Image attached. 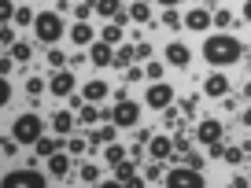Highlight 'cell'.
Returning a JSON list of instances; mask_svg holds the SVG:
<instances>
[{"instance_id": "4316f807", "label": "cell", "mask_w": 251, "mask_h": 188, "mask_svg": "<svg viewBox=\"0 0 251 188\" xmlns=\"http://www.w3.org/2000/svg\"><path fill=\"white\" fill-rule=\"evenodd\" d=\"M115 129H118L115 122H111V125H103L100 133H93V137H89V144H111V141H115Z\"/></svg>"}, {"instance_id": "e0dca14e", "label": "cell", "mask_w": 251, "mask_h": 188, "mask_svg": "<svg viewBox=\"0 0 251 188\" xmlns=\"http://www.w3.org/2000/svg\"><path fill=\"white\" fill-rule=\"evenodd\" d=\"M48 173H52V177H67V173H71V159L63 155V151H55V155L48 159Z\"/></svg>"}, {"instance_id": "3957f363", "label": "cell", "mask_w": 251, "mask_h": 188, "mask_svg": "<svg viewBox=\"0 0 251 188\" xmlns=\"http://www.w3.org/2000/svg\"><path fill=\"white\" fill-rule=\"evenodd\" d=\"M33 33H37L41 45L52 48L55 41L63 37V19L55 15V11H37V23H33Z\"/></svg>"}, {"instance_id": "52a82bcc", "label": "cell", "mask_w": 251, "mask_h": 188, "mask_svg": "<svg viewBox=\"0 0 251 188\" xmlns=\"http://www.w3.org/2000/svg\"><path fill=\"white\" fill-rule=\"evenodd\" d=\"M144 103H148L151 111H166L174 103V85H166V81H155V85H148V93H144Z\"/></svg>"}, {"instance_id": "7dc6e473", "label": "cell", "mask_w": 251, "mask_h": 188, "mask_svg": "<svg viewBox=\"0 0 251 188\" xmlns=\"http://www.w3.org/2000/svg\"><path fill=\"white\" fill-rule=\"evenodd\" d=\"M188 166H196V170H203V159H200L196 151H188Z\"/></svg>"}, {"instance_id": "30bf717a", "label": "cell", "mask_w": 251, "mask_h": 188, "mask_svg": "<svg viewBox=\"0 0 251 188\" xmlns=\"http://www.w3.org/2000/svg\"><path fill=\"white\" fill-rule=\"evenodd\" d=\"M74 85H78V81H74L71 70H55V74H52V85H48V89H52V96H71Z\"/></svg>"}, {"instance_id": "83f0119b", "label": "cell", "mask_w": 251, "mask_h": 188, "mask_svg": "<svg viewBox=\"0 0 251 188\" xmlns=\"http://www.w3.org/2000/svg\"><path fill=\"white\" fill-rule=\"evenodd\" d=\"M214 26H222V30H233V26H236V15H233V11H226V8L214 11Z\"/></svg>"}, {"instance_id": "4fadbf2b", "label": "cell", "mask_w": 251, "mask_h": 188, "mask_svg": "<svg viewBox=\"0 0 251 188\" xmlns=\"http://www.w3.org/2000/svg\"><path fill=\"white\" fill-rule=\"evenodd\" d=\"M207 26H214V15H207L203 8H196V11H188L185 15V30H207Z\"/></svg>"}, {"instance_id": "2e32d148", "label": "cell", "mask_w": 251, "mask_h": 188, "mask_svg": "<svg viewBox=\"0 0 251 188\" xmlns=\"http://www.w3.org/2000/svg\"><path fill=\"white\" fill-rule=\"evenodd\" d=\"M71 129H74V115H71V111H55V115H52V133L67 137Z\"/></svg>"}, {"instance_id": "db71d44e", "label": "cell", "mask_w": 251, "mask_h": 188, "mask_svg": "<svg viewBox=\"0 0 251 188\" xmlns=\"http://www.w3.org/2000/svg\"><path fill=\"white\" fill-rule=\"evenodd\" d=\"M203 4H218V0H203Z\"/></svg>"}, {"instance_id": "11a10c76", "label": "cell", "mask_w": 251, "mask_h": 188, "mask_svg": "<svg viewBox=\"0 0 251 188\" xmlns=\"http://www.w3.org/2000/svg\"><path fill=\"white\" fill-rule=\"evenodd\" d=\"M248 70H251V59H248Z\"/></svg>"}, {"instance_id": "d6a6232c", "label": "cell", "mask_w": 251, "mask_h": 188, "mask_svg": "<svg viewBox=\"0 0 251 188\" xmlns=\"http://www.w3.org/2000/svg\"><path fill=\"white\" fill-rule=\"evenodd\" d=\"M96 11V0H78V8H74V15L78 19H89Z\"/></svg>"}, {"instance_id": "7a4b0ae2", "label": "cell", "mask_w": 251, "mask_h": 188, "mask_svg": "<svg viewBox=\"0 0 251 188\" xmlns=\"http://www.w3.org/2000/svg\"><path fill=\"white\" fill-rule=\"evenodd\" d=\"M11 137H15L19 144H37L41 137H45V122H41V115H33V111L19 115L15 122H11Z\"/></svg>"}, {"instance_id": "ac0fdd59", "label": "cell", "mask_w": 251, "mask_h": 188, "mask_svg": "<svg viewBox=\"0 0 251 188\" xmlns=\"http://www.w3.org/2000/svg\"><path fill=\"white\" fill-rule=\"evenodd\" d=\"M71 37H74V45H78V48L93 45V26H85V19H78V26H71Z\"/></svg>"}, {"instance_id": "d590c367", "label": "cell", "mask_w": 251, "mask_h": 188, "mask_svg": "<svg viewBox=\"0 0 251 188\" xmlns=\"http://www.w3.org/2000/svg\"><path fill=\"white\" fill-rule=\"evenodd\" d=\"M0 45H4V48H11V45H15V30H11L8 23L0 26Z\"/></svg>"}, {"instance_id": "9c48e42d", "label": "cell", "mask_w": 251, "mask_h": 188, "mask_svg": "<svg viewBox=\"0 0 251 188\" xmlns=\"http://www.w3.org/2000/svg\"><path fill=\"white\" fill-rule=\"evenodd\" d=\"M222 133H226V125H222L218 118H203V122H200V144H218Z\"/></svg>"}, {"instance_id": "681fc988", "label": "cell", "mask_w": 251, "mask_h": 188, "mask_svg": "<svg viewBox=\"0 0 251 188\" xmlns=\"http://www.w3.org/2000/svg\"><path fill=\"white\" fill-rule=\"evenodd\" d=\"M148 141H151V133H148V129H141V133H137V141H133V144H144V148H148Z\"/></svg>"}, {"instance_id": "5b68a950", "label": "cell", "mask_w": 251, "mask_h": 188, "mask_svg": "<svg viewBox=\"0 0 251 188\" xmlns=\"http://www.w3.org/2000/svg\"><path fill=\"white\" fill-rule=\"evenodd\" d=\"M166 188H203V170H196V166H181V170H170L163 181Z\"/></svg>"}, {"instance_id": "ee69618b", "label": "cell", "mask_w": 251, "mask_h": 188, "mask_svg": "<svg viewBox=\"0 0 251 188\" xmlns=\"http://www.w3.org/2000/svg\"><path fill=\"white\" fill-rule=\"evenodd\" d=\"M15 151H19V141L15 137H4V155H15Z\"/></svg>"}, {"instance_id": "f35d334b", "label": "cell", "mask_w": 251, "mask_h": 188, "mask_svg": "<svg viewBox=\"0 0 251 188\" xmlns=\"http://www.w3.org/2000/svg\"><path fill=\"white\" fill-rule=\"evenodd\" d=\"M26 93H30V96H41V93H45V81H41V78H30V81H26Z\"/></svg>"}, {"instance_id": "836d02e7", "label": "cell", "mask_w": 251, "mask_h": 188, "mask_svg": "<svg viewBox=\"0 0 251 188\" xmlns=\"http://www.w3.org/2000/svg\"><path fill=\"white\" fill-rule=\"evenodd\" d=\"M81 181H85V185H96V181H100V170H96L93 163H85L81 166Z\"/></svg>"}, {"instance_id": "60d3db41", "label": "cell", "mask_w": 251, "mask_h": 188, "mask_svg": "<svg viewBox=\"0 0 251 188\" xmlns=\"http://www.w3.org/2000/svg\"><path fill=\"white\" fill-rule=\"evenodd\" d=\"M63 59H67V55H63V52H59L55 45L48 48V63H52V67H63Z\"/></svg>"}, {"instance_id": "8992f818", "label": "cell", "mask_w": 251, "mask_h": 188, "mask_svg": "<svg viewBox=\"0 0 251 188\" xmlns=\"http://www.w3.org/2000/svg\"><path fill=\"white\" fill-rule=\"evenodd\" d=\"M4 188H45V173H37V170H11V173H4Z\"/></svg>"}, {"instance_id": "44dd1931", "label": "cell", "mask_w": 251, "mask_h": 188, "mask_svg": "<svg viewBox=\"0 0 251 188\" xmlns=\"http://www.w3.org/2000/svg\"><path fill=\"white\" fill-rule=\"evenodd\" d=\"M103 159H107V166L115 170L118 163H126V159H129V151H126L122 144H115V141H111V144H107V151H103Z\"/></svg>"}, {"instance_id": "d4e9b609", "label": "cell", "mask_w": 251, "mask_h": 188, "mask_svg": "<svg viewBox=\"0 0 251 188\" xmlns=\"http://www.w3.org/2000/svg\"><path fill=\"white\" fill-rule=\"evenodd\" d=\"M129 19H133V23H148V19H151V8H148V0H137L133 8H129Z\"/></svg>"}, {"instance_id": "6da1fadb", "label": "cell", "mask_w": 251, "mask_h": 188, "mask_svg": "<svg viewBox=\"0 0 251 188\" xmlns=\"http://www.w3.org/2000/svg\"><path fill=\"white\" fill-rule=\"evenodd\" d=\"M244 55V45L236 37H229V33H214V37L203 41V59L211 63V67H233V63H240Z\"/></svg>"}, {"instance_id": "f546056e", "label": "cell", "mask_w": 251, "mask_h": 188, "mask_svg": "<svg viewBox=\"0 0 251 188\" xmlns=\"http://www.w3.org/2000/svg\"><path fill=\"white\" fill-rule=\"evenodd\" d=\"M37 23V11H30V8H15V26H33Z\"/></svg>"}, {"instance_id": "bcb514c9", "label": "cell", "mask_w": 251, "mask_h": 188, "mask_svg": "<svg viewBox=\"0 0 251 188\" xmlns=\"http://www.w3.org/2000/svg\"><path fill=\"white\" fill-rule=\"evenodd\" d=\"M211 155H214V159H226V144H222V141L211 144Z\"/></svg>"}, {"instance_id": "b9f144b4", "label": "cell", "mask_w": 251, "mask_h": 188, "mask_svg": "<svg viewBox=\"0 0 251 188\" xmlns=\"http://www.w3.org/2000/svg\"><path fill=\"white\" fill-rule=\"evenodd\" d=\"M11 63H15V55H11V52H8V55H0V78L11 70Z\"/></svg>"}, {"instance_id": "ab89813d", "label": "cell", "mask_w": 251, "mask_h": 188, "mask_svg": "<svg viewBox=\"0 0 251 188\" xmlns=\"http://www.w3.org/2000/svg\"><path fill=\"white\" fill-rule=\"evenodd\" d=\"M244 155H248V151H244V144H240V148H226V163H240Z\"/></svg>"}, {"instance_id": "f907efd6", "label": "cell", "mask_w": 251, "mask_h": 188, "mask_svg": "<svg viewBox=\"0 0 251 188\" xmlns=\"http://www.w3.org/2000/svg\"><path fill=\"white\" fill-rule=\"evenodd\" d=\"M244 19H248V23H251V0H248V4H244Z\"/></svg>"}, {"instance_id": "c3c4849f", "label": "cell", "mask_w": 251, "mask_h": 188, "mask_svg": "<svg viewBox=\"0 0 251 188\" xmlns=\"http://www.w3.org/2000/svg\"><path fill=\"white\" fill-rule=\"evenodd\" d=\"M126 81H141V67H129V70H126Z\"/></svg>"}, {"instance_id": "f5cc1de1", "label": "cell", "mask_w": 251, "mask_h": 188, "mask_svg": "<svg viewBox=\"0 0 251 188\" xmlns=\"http://www.w3.org/2000/svg\"><path fill=\"white\" fill-rule=\"evenodd\" d=\"M159 4H166V8H177V4H181V0H159Z\"/></svg>"}, {"instance_id": "7bdbcfd3", "label": "cell", "mask_w": 251, "mask_h": 188, "mask_svg": "<svg viewBox=\"0 0 251 188\" xmlns=\"http://www.w3.org/2000/svg\"><path fill=\"white\" fill-rule=\"evenodd\" d=\"M148 55H151V45L148 41H137V59H148Z\"/></svg>"}, {"instance_id": "9a60e30c", "label": "cell", "mask_w": 251, "mask_h": 188, "mask_svg": "<svg viewBox=\"0 0 251 188\" xmlns=\"http://www.w3.org/2000/svg\"><path fill=\"white\" fill-rule=\"evenodd\" d=\"M89 59L96 63V67H115V52H111L107 41H100V45H93V52H89Z\"/></svg>"}, {"instance_id": "5bb4252c", "label": "cell", "mask_w": 251, "mask_h": 188, "mask_svg": "<svg viewBox=\"0 0 251 188\" xmlns=\"http://www.w3.org/2000/svg\"><path fill=\"white\" fill-rule=\"evenodd\" d=\"M81 96H85V100H93V103H100V100H107L111 96V89H107V81H89V85H81Z\"/></svg>"}, {"instance_id": "8d00e7d4", "label": "cell", "mask_w": 251, "mask_h": 188, "mask_svg": "<svg viewBox=\"0 0 251 188\" xmlns=\"http://www.w3.org/2000/svg\"><path fill=\"white\" fill-rule=\"evenodd\" d=\"M144 74H148L151 81H163V63H148V67H144Z\"/></svg>"}, {"instance_id": "f6af8a7d", "label": "cell", "mask_w": 251, "mask_h": 188, "mask_svg": "<svg viewBox=\"0 0 251 188\" xmlns=\"http://www.w3.org/2000/svg\"><path fill=\"white\" fill-rule=\"evenodd\" d=\"M0 103H11V85L8 81H0Z\"/></svg>"}, {"instance_id": "7402d4cb", "label": "cell", "mask_w": 251, "mask_h": 188, "mask_svg": "<svg viewBox=\"0 0 251 188\" xmlns=\"http://www.w3.org/2000/svg\"><path fill=\"white\" fill-rule=\"evenodd\" d=\"M133 59H137V45H122V48L115 52V67H118V70H126Z\"/></svg>"}, {"instance_id": "816d5d0a", "label": "cell", "mask_w": 251, "mask_h": 188, "mask_svg": "<svg viewBox=\"0 0 251 188\" xmlns=\"http://www.w3.org/2000/svg\"><path fill=\"white\" fill-rule=\"evenodd\" d=\"M240 122H244V125H251V107L244 111V118H240Z\"/></svg>"}, {"instance_id": "d6986e66", "label": "cell", "mask_w": 251, "mask_h": 188, "mask_svg": "<svg viewBox=\"0 0 251 188\" xmlns=\"http://www.w3.org/2000/svg\"><path fill=\"white\" fill-rule=\"evenodd\" d=\"M55 137H59V133H55ZM55 137H41V141L33 144V148H37V155H41V159H52L55 151L63 148V141H55Z\"/></svg>"}, {"instance_id": "f1b7e54d", "label": "cell", "mask_w": 251, "mask_h": 188, "mask_svg": "<svg viewBox=\"0 0 251 188\" xmlns=\"http://www.w3.org/2000/svg\"><path fill=\"white\" fill-rule=\"evenodd\" d=\"M96 118H103V115L96 111V103H93V100H85V103H81V122H85V125H93Z\"/></svg>"}, {"instance_id": "4dcf8cb0", "label": "cell", "mask_w": 251, "mask_h": 188, "mask_svg": "<svg viewBox=\"0 0 251 188\" xmlns=\"http://www.w3.org/2000/svg\"><path fill=\"white\" fill-rule=\"evenodd\" d=\"M163 26H170V30H181V26H185V19H181L174 8H166V11H163Z\"/></svg>"}, {"instance_id": "7c38bea8", "label": "cell", "mask_w": 251, "mask_h": 188, "mask_svg": "<svg viewBox=\"0 0 251 188\" xmlns=\"http://www.w3.org/2000/svg\"><path fill=\"white\" fill-rule=\"evenodd\" d=\"M188 59H192V52H188V45H181V41H174V45H166V63H170V67H188Z\"/></svg>"}, {"instance_id": "8fae6325", "label": "cell", "mask_w": 251, "mask_h": 188, "mask_svg": "<svg viewBox=\"0 0 251 188\" xmlns=\"http://www.w3.org/2000/svg\"><path fill=\"white\" fill-rule=\"evenodd\" d=\"M170 151H177V144H170V137H151V141H148V155L159 159V163L170 159Z\"/></svg>"}, {"instance_id": "ba28073f", "label": "cell", "mask_w": 251, "mask_h": 188, "mask_svg": "<svg viewBox=\"0 0 251 188\" xmlns=\"http://www.w3.org/2000/svg\"><path fill=\"white\" fill-rule=\"evenodd\" d=\"M203 93L211 96V100H226V96H229V78L222 70H214L211 78L203 81Z\"/></svg>"}, {"instance_id": "603a6c76", "label": "cell", "mask_w": 251, "mask_h": 188, "mask_svg": "<svg viewBox=\"0 0 251 188\" xmlns=\"http://www.w3.org/2000/svg\"><path fill=\"white\" fill-rule=\"evenodd\" d=\"M118 11H122V0H96V15H103V19H115Z\"/></svg>"}, {"instance_id": "74e56055", "label": "cell", "mask_w": 251, "mask_h": 188, "mask_svg": "<svg viewBox=\"0 0 251 188\" xmlns=\"http://www.w3.org/2000/svg\"><path fill=\"white\" fill-rule=\"evenodd\" d=\"M89 144L81 141V137H74V141H67V151H71V155H81V151H85Z\"/></svg>"}, {"instance_id": "484cf974", "label": "cell", "mask_w": 251, "mask_h": 188, "mask_svg": "<svg viewBox=\"0 0 251 188\" xmlns=\"http://www.w3.org/2000/svg\"><path fill=\"white\" fill-rule=\"evenodd\" d=\"M11 55H15V63H30V55H33V48L26 45V41H15V45L8 48Z\"/></svg>"}, {"instance_id": "1f68e13d", "label": "cell", "mask_w": 251, "mask_h": 188, "mask_svg": "<svg viewBox=\"0 0 251 188\" xmlns=\"http://www.w3.org/2000/svg\"><path fill=\"white\" fill-rule=\"evenodd\" d=\"M144 181H151V185H155V181H166V170L159 166V159L148 166V170H144Z\"/></svg>"}, {"instance_id": "277c9868", "label": "cell", "mask_w": 251, "mask_h": 188, "mask_svg": "<svg viewBox=\"0 0 251 188\" xmlns=\"http://www.w3.org/2000/svg\"><path fill=\"white\" fill-rule=\"evenodd\" d=\"M103 118H107V122H115L118 129H133V125L141 122V103H133V100H118Z\"/></svg>"}, {"instance_id": "cb8c5ba5", "label": "cell", "mask_w": 251, "mask_h": 188, "mask_svg": "<svg viewBox=\"0 0 251 188\" xmlns=\"http://www.w3.org/2000/svg\"><path fill=\"white\" fill-rule=\"evenodd\" d=\"M100 41H107V45H118L122 41V23H107L100 30Z\"/></svg>"}, {"instance_id": "ffe728a7", "label": "cell", "mask_w": 251, "mask_h": 188, "mask_svg": "<svg viewBox=\"0 0 251 188\" xmlns=\"http://www.w3.org/2000/svg\"><path fill=\"white\" fill-rule=\"evenodd\" d=\"M115 181H118V185H133V181H137V166L129 163V159H126V163H118V166H115Z\"/></svg>"}, {"instance_id": "e575fe53", "label": "cell", "mask_w": 251, "mask_h": 188, "mask_svg": "<svg viewBox=\"0 0 251 188\" xmlns=\"http://www.w3.org/2000/svg\"><path fill=\"white\" fill-rule=\"evenodd\" d=\"M15 19V4L11 0H0V23H11Z\"/></svg>"}]
</instances>
